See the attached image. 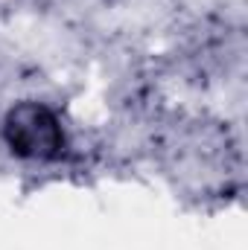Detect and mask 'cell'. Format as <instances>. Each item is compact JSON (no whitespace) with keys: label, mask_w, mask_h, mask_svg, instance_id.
Segmentation results:
<instances>
[{"label":"cell","mask_w":248,"mask_h":250,"mask_svg":"<svg viewBox=\"0 0 248 250\" xmlns=\"http://www.w3.org/2000/svg\"><path fill=\"white\" fill-rule=\"evenodd\" d=\"M6 143L12 146L15 154L32 157V160H50L62 151L64 131L56 114L38 102H24L9 111L3 125Z\"/></svg>","instance_id":"obj_1"}]
</instances>
